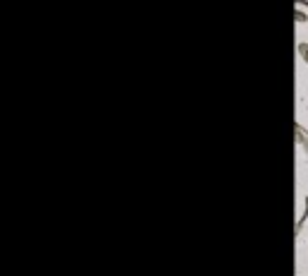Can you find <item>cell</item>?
Here are the masks:
<instances>
[{"instance_id": "1", "label": "cell", "mask_w": 308, "mask_h": 276, "mask_svg": "<svg viewBox=\"0 0 308 276\" xmlns=\"http://www.w3.org/2000/svg\"><path fill=\"white\" fill-rule=\"evenodd\" d=\"M296 139H299V144H301L304 151L308 154V135H306V130L301 128V125H296Z\"/></svg>"}, {"instance_id": "2", "label": "cell", "mask_w": 308, "mask_h": 276, "mask_svg": "<svg viewBox=\"0 0 308 276\" xmlns=\"http://www.w3.org/2000/svg\"><path fill=\"white\" fill-rule=\"evenodd\" d=\"M306 219H308V197L304 200V214H301V219L296 221V228H294V233H296V236L301 233V228H304V223H306Z\"/></svg>"}, {"instance_id": "3", "label": "cell", "mask_w": 308, "mask_h": 276, "mask_svg": "<svg viewBox=\"0 0 308 276\" xmlns=\"http://www.w3.org/2000/svg\"><path fill=\"white\" fill-rule=\"evenodd\" d=\"M296 48H299V55L304 58V63L308 65V43H306V41H299V43H296Z\"/></svg>"}, {"instance_id": "4", "label": "cell", "mask_w": 308, "mask_h": 276, "mask_svg": "<svg viewBox=\"0 0 308 276\" xmlns=\"http://www.w3.org/2000/svg\"><path fill=\"white\" fill-rule=\"evenodd\" d=\"M294 22H308V15L301 10H294Z\"/></svg>"}, {"instance_id": "5", "label": "cell", "mask_w": 308, "mask_h": 276, "mask_svg": "<svg viewBox=\"0 0 308 276\" xmlns=\"http://www.w3.org/2000/svg\"><path fill=\"white\" fill-rule=\"evenodd\" d=\"M296 5H304V7H308V0H296Z\"/></svg>"}]
</instances>
